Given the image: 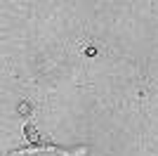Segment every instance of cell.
Masks as SVG:
<instances>
[{
	"instance_id": "obj_1",
	"label": "cell",
	"mask_w": 158,
	"mask_h": 156,
	"mask_svg": "<svg viewBox=\"0 0 158 156\" xmlns=\"http://www.w3.org/2000/svg\"><path fill=\"white\" fill-rule=\"evenodd\" d=\"M24 135L28 137V142H40L38 130H35V125H33V123H26V125H24Z\"/></svg>"
},
{
	"instance_id": "obj_2",
	"label": "cell",
	"mask_w": 158,
	"mask_h": 156,
	"mask_svg": "<svg viewBox=\"0 0 158 156\" xmlns=\"http://www.w3.org/2000/svg\"><path fill=\"white\" fill-rule=\"evenodd\" d=\"M31 111H33V106L26 102V99H21V102L17 104V114H21V116H31Z\"/></svg>"
}]
</instances>
